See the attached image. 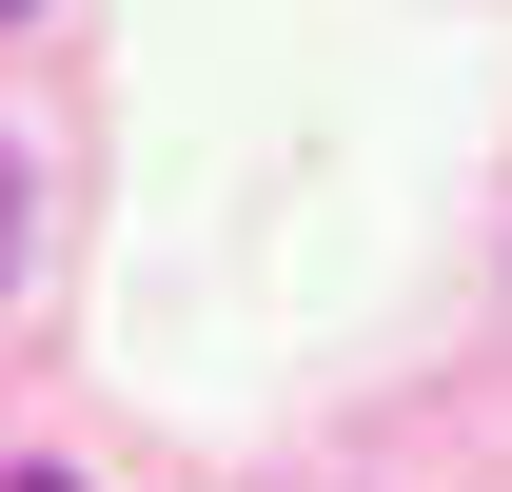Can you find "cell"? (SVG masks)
I'll list each match as a JSON object with an SVG mask.
<instances>
[{
  "label": "cell",
  "instance_id": "1",
  "mask_svg": "<svg viewBox=\"0 0 512 492\" xmlns=\"http://www.w3.org/2000/svg\"><path fill=\"white\" fill-rule=\"evenodd\" d=\"M0 296H20V138H0Z\"/></svg>",
  "mask_w": 512,
  "mask_h": 492
},
{
  "label": "cell",
  "instance_id": "3",
  "mask_svg": "<svg viewBox=\"0 0 512 492\" xmlns=\"http://www.w3.org/2000/svg\"><path fill=\"white\" fill-rule=\"evenodd\" d=\"M0 20H20V0H0Z\"/></svg>",
  "mask_w": 512,
  "mask_h": 492
},
{
  "label": "cell",
  "instance_id": "2",
  "mask_svg": "<svg viewBox=\"0 0 512 492\" xmlns=\"http://www.w3.org/2000/svg\"><path fill=\"white\" fill-rule=\"evenodd\" d=\"M20 492H60V473H20Z\"/></svg>",
  "mask_w": 512,
  "mask_h": 492
}]
</instances>
